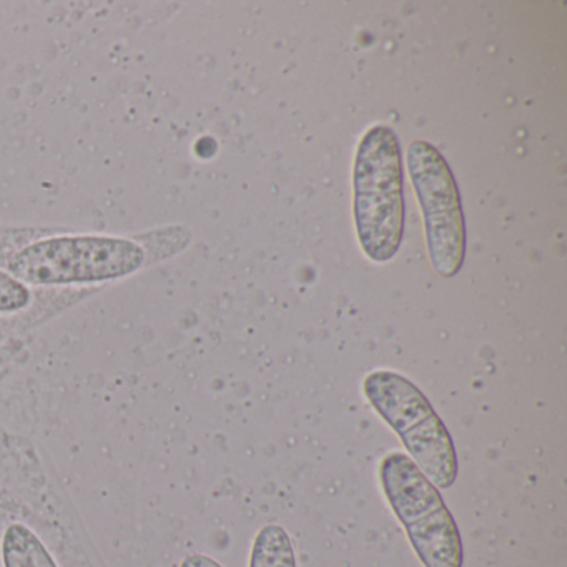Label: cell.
<instances>
[{
	"label": "cell",
	"mask_w": 567,
	"mask_h": 567,
	"mask_svg": "<svg viewBox=\"0 0 567 567\" xmlns=\"http://www.w3.org/2000/svg\"><path fill=\"white\" fill-rule=\"evenodd\" d=\"M353 215L361 250L386 264L404 234L403 157L393 128L374 125L358 145L353 167Z\"/></svg>",
	"instance_id": "6da1fadb"
},
{
	"label": "cell",
	"mask_w": 567,
	"mask_h": 567,
	"mask_svg": "<svg viewBox=\"0 0 567 567\" xmlns=\"http://www.w3.org/2000/svg\"><path fill=\"white\" fill-rule=\"evenodd\" d=\"M144 247L112 235H62L21 248L8 271L32 287H68L122 280L144 267Z\"/></svg>",
	"instance_id": "7a4b0ae2"
},
{
	"label": "cell",
	"mask_w": 567,
	"mask_h": 567,
	"mask_svg": "<svg viewBox=\"0 0 567 567\" xmlns=\"http://www.w3.org/2000/svg\"><path fill=\"white\" fill-rule=\"evenodd\" d=\"M363 394L437 489L456 483L460 464L453 440L416 384L394 371L378 370L364 378Z\"/></svg>",
	"instance_id": "3957f363"
},
{
	"label": "cell",
	"mask_w": 567,
	"mask_h": 567,
	"mask_svg": "<svg viewBox=\"0 0 567 567\" xmlns=\"http://www.w3.org/2000/svg\"><path fill=\"white\" fill-rule=\"evenodd\" d=\"M380 483L394 516L424 567H463V540L440 489L408 454L394 451L380 463Z\"/></svg>",
	"instance_id": "277c9868"
},
{
	"label": "cell",
	"mask_w": 567,
	"mask_h": 567,
	"mask_svg": "<svg viewBox=\"0 0 567 567\" xmlns=\"http://www.w3.org/2000/svg\"><path fill=\"white\" fill-rule=\"evenodd\" d=\"M408 171L424 215L431 265L440 277H456L466 257V225L453 172L426 141L408 148Z\"/></svg>",
	"instance_id": "5b68a950"
},
{
	"label": "cell",
	"mask_w": 567,
	"mask_h": 567,
	"mask_svg": "<svg viewBox=\"0 0 567 567\" xmlns=\"http://www.w3.org/2000/svg\"><path fill=\"white\" fill-rule=\"evenodd\" d=\"M0 559L4 567H59L44 540L24 523L6 527L0 539Z\"/></svg>",
	"instance_id": "8992f818"
},
{
	"label": "cell",
	"mask_w": 567,
	"mask_h": 567,
	"mask_svg": "<svg viewBox=\"0 0 567 567\" xmlns=\"http://www.w3.org/2000/svg\"><path fill=\"white\" fill-rule=\"evenodd\" d=\"M250 567H297L293 544L284 527L267 524L251 546Z\"/></svg>",
	"instance_id": "52a82bcc"
},
{
	"label": "cell",
	"mask_w": 567,
	"mask_h": 567,
	"mask_svg": "<svg viewBox=\"0 0 567 567\" xmlns=\"http://www.w3.org/2000/svg\"><path fill=\"white\" fill-rule=\"evenodd\" d=\"M31 303V288L16 280L9 271L0 270V315L19 313Z\"/></svg>",
	"instance_id": "ba28073f"
},
{
	"label": "cell",
	"mask_w": 567,
	"mask_h": 567,
	"mask_svg": "<svg viewBox=\"0 0 567 567\" xmlns=\"http://www.w3.org/2000/svg\"><path fill=\"white\" fill-rule=\"evenodd\" d=\"M178 567H224L214 557L205 556V554H190L185 557Z\"/></svg>",
	"instance_id": "9c48e42d"
}]
</instances>
